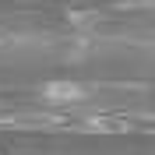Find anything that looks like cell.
Masks as SVG:
<instances>
[{
  "label": "cell",
  "mask_w": 155,
  "mask_h": 155,
  "mask_svg": "<svg viewBox=\"0 0 155 155\" xmlns=\"http://www.w3.org/2000/svg\"><path fill=\"white\" fill-rule=\"evenodd\" d=\"M0 155H4V152H0Z\"/></svg>",
  "instance_id": "7a4b0ae2"
},
{
  "label": "cell",
  "mask_w": 155,
  "mask_h": 155,
  "mask_svg": "<svg viewBox=\"0 0 155 155\" xmlns=\"http://www.w3.org/2000/svg\"><path fill=\"white\" fill-rule=\"evenodd\" d=\"M39 95L49 106H74V102L85 99V88L78 85V81H71V78H53V81H46V85L39 88Z\"/></svg>",
  "instance_id": "6da1fadb"
}]
</instances>
